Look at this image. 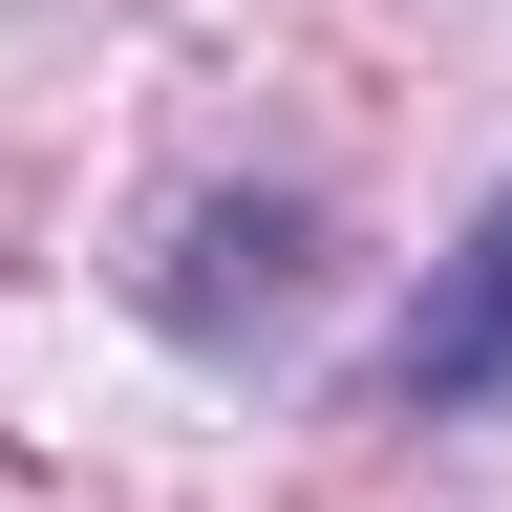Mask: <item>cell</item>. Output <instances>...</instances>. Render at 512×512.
Segmentation results:
<instances>
[{"label":"cell","mask_w":512,"mask_h":512,"mask_svg":"<svg viewBox=\"0 0 512 512\" xmlns=\"http://www.w3.org/2000/svg\"><path fill=\"white\" fill-rule=\"evenodd\" d=\"M384 384H406L427 427H470V406H512V192L470 235L427 256V299H406V342H384Z\"/></svg>","instance_id":"cell-1"}]
</instances>
